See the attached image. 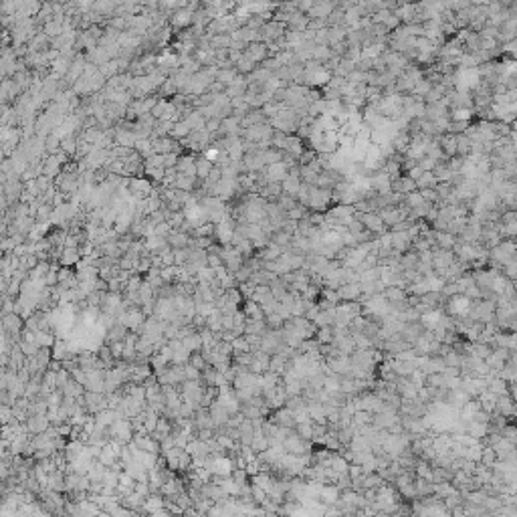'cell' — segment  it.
Here are the masks:
<instances>
[{"mask_svg": "<svg viewBox=\"0 0 517 517\" xmlns=\"http://www.w3.org/2000/svg\"><path fill=\"white\" fill-rule=\"evenodd\" d=\"M333 11H335V5L331 3V0H315L313 7L307 13V17L309 19H327Z\"/></svg>", "mask_w": 517, "mask_h": 517, "instance_id": "9c48e42d", "label": "cell"}, {"mask_svg": "<svg viewBox=\"0 0 517 517\" xmlns=\"http://www.w3.org/2000/svg\"><path fill=\"white\" fill-rule=\"evenodd\" d=\"M267 182H283L289 174V166L285 162H275V164H269L265 170H263Z\"/></svg>", "mask_w": 517, "mask_h": 517, "instance_id": "52a82bcc", "label": "cell"}, {"mask_svg": "<svg viewBox=\"0 0 517 517\" xmlns=\"http://www.w3.org/2000/svg\"><path fill=\"white\" fill-rule=\"evenodd\" d=\"M416 186H418V190H424V188H437L439 186V180H437V176H435V172L430 170V172H422V176L420 178H416Z\"/></svg>", "mask_w": 517, "mask_h": 517, "instance_id": "d4e9b609", "label": "cell"}, {"mask_svg": "<svg viewBox=\"0 0 517 517\" xmlns=\"http://www.w3.org/2000/svg\"><path fill=\"white\" fill-rule=\"evenodd\" d=\"M301 178H285L281 184H283V194H289V196H295L297 198V192H299V188H301Z\"/></svg>", "mask_w": 517, "mask_h": 517, "instance_id": "f1b7e54d", "label": "cell"}, {"mask_svg": "<svg viewBox=\"0 0 517 517\" xmlns=\"http://www.w3.org/2000/svg\"><path fill=\"white\" fill-rule=\"evenodd\" d=\"M475 115V109H451V119H461V121H471Z\"/></svg>", "mask_w": 517, "mask_h": 517, "instance_id": "60d3db41", "label": "cell"}, {"mask_svg": "<svg viewBox=\"0 0 517 517\" xmlns=\"http://www.w3.org/2000/svg\"><path fill=\"white\" fill-rule=\"evenodd\" d=\"M491 0H471V5H475V7H483V5H489Z\"/></svg>", "mask_w": 517, "mask_h": 517, "instance_id": "816d5d0a", "label": "cell"}, {"mask_svg": "<svg viewBox=\"0 0 517 517\" xmlns=\"http://www.w3.org/2000/svg\"><path fill=\"white\" fill-rule=\"evenodd\" d=\"M382 293H384V297L390 301V303H400V301H406V299H408V291L402 289V287H396V285L386 287Z\"/></svg>", "mask_w": 517, "mask_h": 517, "instance_id": "e0dca14e", "label": "cell"}, {"mask_svg": "<svg viewBox=\"0 0 517 517\" xmlns=\"http://www.w3.org/2000/svg\"><path fill=\"white\" fill-rule=\"evenodd\" d=\"M509 394L513 396V400H517V380H515V382H509Z\"/></svg>", "mask_w": 517, "mask_h": 517, "instance_id": "f907efd6", "label": "cell"}, {"mask_svg": "<svg viewBox=\"0 0 517 517\" xmlns=\"http://www.w3.org/2000/svg\"><path fill=\"white\" fill-rule=\"evenodd\" d=\"M238 75V71H236V67H222V69H218V73H216V81H220V83H224L226 87L234 81V77Z\"/></svg>", "mask_w": 517, "mask_h": 517, "instance_id": "83f0119b", "label": "cell"}, {"mask_svg": "<svg viewBox=\"0 0 517 517\" xmlns=\"http://www.w3.org/2000/svg\"><path fill=\"white\" fill-rule=\"evenodd\" d=\"M329 204H333V190H331V188L313 186V188H311V194H309V210L323 212V210L329 208Z\"/></svg>", "mask_w": 517, "mask_h": 517, "instance_id": "6da1fadb", "label": "cell"}, {"mask_svg": "<svg viewBox=\"0 0 517 517\" xmlns=\"http://www.w3.org/2000/svg\"><path fill=\"white\" fill-rule=\"evenodd\" d=\"M509 125H511V132H517V117H515V119H513Z\"/></svg>", "mask_w": 517, "mask_h": 517, "instance_id": "f5cc1de1", "label": "cell"}, {"mask_svg": "<svg viewBox=\"0 0 517 517\" xmlns=\"http://www.w3.org/2000/svg\"><path fill=\"white\" fill-rule=\"evenodd\" d=\"M315 45H327V29H321L315 33Z\"/></svg>", "mask_w": 517, "mask_h": 517, "instance_id": "681fc988", "label": "cell"}, {"mask_svg": "<svg viewBox=\"0 0 517 517\" xmlns=\"http://www.w3.org/2000/svg\"><path fill=\"white\" fill-rule=\"evenodd\" d=\"M285 33H287V25H285V23L269 21V23H265V27L261 29V39H263V43H271V41H277V39L285 37Z\"/></svg>", "mask_w": 517, "mask_h": 517, "instance_id": "8992f818", "label": "cell"}, {"mask_svg": "<svg viewBox=\"0 0 517 517\" xmlns=\"http://www.w3.org/2000/svg\"><path fill=\"white\" fill-rule=\"evenodd\" d=\"M348 31H350V27H327V45L333 47V45L346 41Z\"/></svg>", "mask_w": 517, "mask_h": 517, "instance_id": "ac0fdd59", "label": "cell"}, {"mask_svg": "<svg viewBox=\"0 0 517 517\" xmlns=\"http://www.w3.org/2000/svg\"><path fill=\"white\" fill-rule=\"evenodd\" d=\"M295 430L305 439V441H313V420H307V422H297Z\"/></svg>", "mask_w": 517, "mask_h": 517, "instance_id": "f35d334b", "label": "cell"}, {"mask_svg": "<svg viewBox=\"0 0 517 517\" xmlns=\"http://www.w3.org/2000/svg\"><path fill=\"white\" fill-rule=\"evenodd\" d=\"M258 192H261V196L267 198L269 202H275V200L283 194V184H281V182H267Z\"/></svg>", "mask_w": 517, "mask_h": 517, "instance_id": "9a60e30c", "label": "cell"}, {"mask_svg": "<svg viewBox=\"0 0 517 517\" xmlns=\"http://www.w3.org/2000/svg\"><path fill=\"white\" fill-rule=\"evenodd\" d=\"M71 378H69V370L63 366L61 370H57V388H63L67 382H69Z\"/></svg>", "mask_w": 517, "mask_h": 517, "instance_id": "7dc6e473", "label": "cell"}, {"mask_svg": "<svg viewBox=\"0 0 517 517\" xmlns=\"http://www.w3.org/2000/svg\"><path fill=\"white\" fill-rule=\"evenodd\" d=\"M337 295L341 301H360L362 299V287L360 283H343L337 289Z\"/></svg>", "mask_w": 517, "mask_h": 517, "instance_id": "7c38bea8", "label": "cell"}, {"mask_svg": "<svg viewBox=\"0 0 517 517\" xmlns=\"http://www.w3.org/2000/svg\"><path fill=\"white\" fill-rule=\"evenodd\" d=\"M309 29V17L305 15V13H295L293 17H291V21L287 23V31H299V33H303V31H307Z\"/></svg>", "mask_w": 517, "mask_h": 517, "instance_id": "2e32d148", "label": "cell"}, {"mask_svg": "<svg viewBox=\"0 0 517 517\" xmlns=\"http://www.w3.org/2000/svg\"><path fill=\"white\" fill-rule=\"evenodd\" d=\"M232 45V37L228 33H218L210 37V47L212 49H230Z\"/></svg>", "mask_w": 517, "mask_h": 517, "instance_id": "cb8c5ba5", "label": "cell"}, {"mask_svg": "<svg viewBox=\"0 0 517 517\" xmlns=\"http://www.w3.org/2000/svg\"><path fill=\"white\" fill-rule=\"evenodd\" d=\"M469 123H471V121L451 119V123H449V129H447V132H449V134H455V136H459V134H465V132H467V127H469Z\"/></svg>", "mask_w": 517, "mask_h": 517, "instance_id": "ab89813d", "label": "cell"}, {"mask_svg": "<svg viewBox=\"0 0 517 517\" xmlns=\"http://www.w3.org/2000/svg\"><path fill=\"white\" fill-rule=\"evenodd\" d=\"M513 240H515V244H517V236H515V238H513Z\"/></svg>", "mask_w": 517, "mask_h": 517, "instance_id": "9f6ffc18", "label": "cell"}, {"mask_svg": "<svg viewBox=\"0 0 517 517\" xmlns=\"http://www.w3.org/2000/svg\"><path fill=\"white\" fill-rule=\"evenodd\" d=\"M212 168H214V162H212V160H208L204 154L198 156V160H196V174H198L200 180H206L208 174L212 172Z\"/></svg>", "mask_w": 517, "mask_h": 517, "instance_id": "7402d4cb", "label": "cell"}, {"mask_svg": "<svg viewBox=\"0 0 517 517\" xmlns=\"http://www.w3.org/2000/svg\"><path fill=\"white\" fill-rule=\"evenodd\" d=\"M471 154H473V142H471V138L465 136V134H459V136H457V156L469 158Z\"/></svg>", "mask_w": 517, "mask_h": 517, "instance_id": "ffe728a7", "label": "cell"}, {"mask_svg": "<svg viewBox=\"0 0 517 517\" xmlns=\"http://www.w3.org/2000/svg\"><path fill=\"white\" fill-rule=\"evenodd\" d=\"M402 5H406V3H418V0H400Z\"/></svg>", "mask_w": 517, "mask_h": 517, "instance_id": "db71d44e", "label": "cell"}, {"mask_svg": "<svg viewBox=\"0 0 517 517\" xmlns=\"http://www.w3.org/2000/svg\"><path fill=\"white\" fill-rule=\"evenodd\" d=\"M495 412H499L505 418H517V400H513V396L507 394H499L495 398Z\"/></svg>", "mask_w": 517, "mask_h": 517, "instance_id": "5b68a950", "label": "cell"}, {"mask_svg": "<svg viewBox=\"0 0 517 517\" xmlns=\"http://www.w3.org/2000/svg\"><path fill=\"white\" fill-rule=\"evenodd\" d=\"M309 29H311V31L327 29V19H309Z\"/></svg>", "mask_w": 517, "mask_h": 517, "instance_id": "c3c4849f", "label": "cell"}, {"mask_svg": "<svg viewBox=\"0 0 517 517\" xmlns=\"http://www.w3.org/2000/svg\"><path fill=\"white\" fill-rule=\"evenodd\" d=\"M21 327H23V319L19 317V313L15 311L13 315H5V329L7 331H11V333H19L21 331Z\"/></svg>", "mask_w": 517, "mask_h": 517, "instance_id": "f546056e", "label": "cell"}, {"mask_svg": "<svg viewBox=\"0 0 517 517\" xmlns=\"http://www.w3.org/2000/svg\"><path fill=\"white\" fill-rule=\"evenodd\" d=\"M174 188L178 190H186V192H192L196 188V178H190V176H184V174H178L176 182H174Z\"/></svg>", "mask_w": 517, "mask_h": 517, "instance_id": "836d02e7", "label": "cell"}, {"mask_svg": "<svg viewBox=\"0 0 517 517\" xmlns=\"http://www.w3.org/2000/svg\"><path fill=\"white\" fill-rule=\"evenodd\" d=\"M256 65H261L265 59H269L271 57V51H269V47H267V43H263V41H258V43H250L248 47H246V51H244Z\"/></svg>", "mask_w": 517, "mask_h": 517, "instance_id": "ba28073f", "label": "cell"}, {"mask_svg": "<svg viewBox=\"0 0 517 517\" xmlns=\"http://www.w3.org/2000/svg\"><path fill=\"white\" fill-rule=\"evenodd\" d=\"M372 422H374V414L368 412V410H356L354 416H352V424H354L356 428L366 426V424H372Z\"/></svg>", "mask_w": 517, "mask_h": 517, "instance_id": "4316f807", "label": "cell"}, {"mask_svg": "<svg viewBox=\"0 0 517 517\" xmlns=\"http://www.w3.org/2000/svg\"><path fill=\"white\" fill-rule=\"evenodd\" d=\"M378 214L382 216V220H384V224H386L388 228L394 226L396 222H400V220H404V218H406L398 206H386V208L378 210Z\"/></svg>", "mask_w": 517, "mask_h": 517, "instance_id": "8fae6325", "label": "cell"}, {"mask_svg": "<svg viewBox=\"0 0 517 517\" xmlns=\"http://www.w3.org/2000/svg\"><path fill=\"white\" fill-rule=\"evenodd\" d=\"M501 273L509 279V281H515L517 279V258L515 261H511V263H507V265H503L501 267Z\"/></svg>", "mask_w": 517, "mask_h": 517, "instance_id": "7bdbcfd3", "label": "cell"}, {"mask_svg": "<svg viewBox=\"0 0 517 517\" xmlns=\"http://www.w3.org/2000/svg\"><path fill=\"white\" fill-rule=\"evenodd\" d=\"M333 57V51H331V47H327V45H317L315 49H313V61H319L321 65L325 63V61H329Z\"/></svg>", "mask_w": 517, "mask_h": 517, "instance_id": "d6a6232c", "label": "cell"}, {"mask_svg": "<svg viewBox=\"0 0 517 517\" xmlns=\"http://www.w3.org/2000/svg\"><path fill=\"white\" fill-rule=\"evenodd\" d=\"M166 501L160 497V495H150V499H148V503L144 505V509L146 511H152V513H156V507H162Z\"/></svg>", "mask_w": 517, "mask_h": 517, "instance_id": "f6af8a7d", "label": "cell"}, {"mask_svg": "<svg viewBox=\"0 0 517 517\" xmlns=\"http://www.w3.org/2000/svg\"><path fill=\"white\" fill-rule=\"evenodd\" d=\"M433 85H435V83H433L430 79L422 77V79H420V81L414 85V91H412V95H416L418 99H424V97H426V93L433 89Z\"/></svg>", "mask_w": 517, "mask_h": 517, "instance_id": "e575fe53", "label": "cell"}, {"mask_svg": "<svg viewBox=\"0 0 517 517\" xmlns=\"http://www.w3.org/2000/svg\"><path fill=\"white\" fill-rule=\"evenodd\" d=\"M327 27H348V25H346V11L335 9V11L327 17Z\"/></svg>", "mask_w": 517, "mask_h": 517, "instance_id": "8d00e7d4", "label": "cell"}, {"mask_svg": "<svg viewBox=\"0 0 517 517\" xmlns=\"http://www.w3.org/2000/svg\"><path fill=\"white\" fill-rule=\"evenodd\" d=\"M176 170H178V174H184V176H190V178H198L194 156H180Z\"/></svg>", "mask_w": 517, "mask_h": 517, "instance_id": "4fadbf2b", "label": "cell"}, {"mask_svg": "<svg viewBox=\"0 0 517 517\" xmlns=\"http://www.w3.org/2000/svg\"><path fill=\"white\" fill-rule=\"evenodd\" d=\"M437 164H439V162H437V160H433L430 156H424V158H420V160H418V166H420L424 172L435 170V166H437Z\"/></svg>", "mask_w": 517, "mask_h": 517, "instance_id": "bcb514c9", "label": "cell"}, {"mask_svg": "<svg viewBox=\"0 0 517 517\" xmlns=\"http://www.w3.org/2000/svg\"><path fill=\"white\" fill-rule=\"evenodd\" d=\"M194 13L196 11H192L190 7H184V9H178V11H174L172 15H170V27L176 31H182V29H188V27H192L194 25Z\"/></svg>", "mask_w": 517, "mask_h": 517, "instance_id": "3957f363", "label": "cell"}, {"mask_svg": "<svg viewBox=\"0 0 517 517\" xmlns=\"http://www.w3.org/2000/svg\"><path fill=\"white\" fill-rule=\"evenodd\" d=\"M463 358H465V354H463V352H459L457 348H451L447 354H443L445 364H447V366H455V368H461Z\"/></svg>", "mask_w": 517, "mask_h": 517, "instance_id": "484cf974", "label": "cell"}, {"mask_svg": "<svg viewBox=\"0 0 517 517\" xmlns=\"http://www.w3.org/2000/svg\"><path fill=\"white\" fill-rule=\"evenodd\" d=\"M254 67H256V63H254L246 53H242V57L236 61V71H238V73H242V75L252 73V71H254Z\"/></svg>", "mask_w": 517, "mask_h": 517, "instance_id": "1f68e13d", "label": "cell"}, {"mask_svg": "<svg viewBox=\"0 0 517 517\" xmlns=\"http://www.w3.org/2000/svg\"><path fill=\"white\" fill-rule=\"evenodd\" d=\"M513 287H515V291H517V279H515V281H513Z\"/></svg>", "mask_w": 517, "mask_h": 517, "instance_id": "11a10c76", "label": "cell"}, {"mask_svg": "<svg viewBox=\"0 0 517 517\" xmlns=\"http://www.w3.org/2000/svg\"><path fill=\"white\" fill-rule=\"evenodd\" d=\"M354 69H356V63H354V61H350V59H346V57H341V59H339V63H337V67H335V73H333V75L348 77Z\"/></svg>", "mask_w": 517, "mask_h": 517, "instance_id": "d590c367", "label": "cell"}, {"mask_svg": "<svg viewBox=\"0 0 517 517\" xmlns=\"http://www.w3.org/2000/svg\"><path fill=\"white\" fill-rule=\"evenodd\" d=\"M435 240H437V246L441 248H455L457 244V236L445 230H435Z\"/></svg>", "mask_w": 517, "mask_h": 517, "instance_id": "603a6c76", "label": "cell"}, {"mask_svg": "<svg viewBox=\"0 0 517 517\" xmlns=\"http://www.w3.org/2000/svg\"><path fill=\"white\" fill-rule=\"evenodd\" d=\"M422 192V196H424V200L426 202H430V204H441V196H439V192H437V188H424V190H420Z\"/></svg>", "mask_w": 517, "mask_h": 517, "instance_id": "ee69618b", "label": "cell"}, {"mask_svg": "<svg viewBox=\"0 0 517 517\" xmlns=\"http://www.w3.org/2000/svg\"><path fill=\"white\" fill-rule=\"evenodd\" d=\"M356 218H360L362 224H364L368 230H372L374 234H378V236L390 230V228L384 224V220H382V216H380L378 212H356Z\"/></svg>", "mask_w": 517, "mask_h": 517, "instance_id": "7a4b0ae2", "label": "cell"}, {"mask_svg": "<svg viewBox=\"0 0 517 517\" xmlns=\"http://www.w3.org/2000/svg\"><path fill=\"white\" fill-rule=\"evenodd\" d=\"M190 132H192V127L184 121V119H180V121H176V125H174V129H172V138H176V140H184V138H188L190 136Z\"/></svg>", "mask_w": 517, "mask_h": 517, "instance_id": "4dcf8cb0", "label": "cell"}, {"mask_svg": "<svg viewBox=\"0 0 517 517\" xmlns=\"http://www.w3.org/2000/svg\"><path fill=\"white\" fill-rule=\"evenodd\" d=\"M481 463L487 467H493L497 463V453L493 447H483V455H481Z\"/></svg>", "mask_w": 517, "mask_h": 517, "instance_id": "b9f144b4", "label": "cell"}, {"mask_svg": "<svg viewBox=\"0 0 517 517\" xmlns=\"http://www.w3.org/2000/svg\"><path fill=\"white\" fill-rule=\"evenodd\" d=\"M455 261H457V254H455L453 248H441V246L433 248V267H435V271H443V269L451 267Z\"/></svg>", "mask_w": 517, "mask_h": 517, "instance_id": "277c9868", "label": "cell"}, {"mask_svg": "<svg viewBox=\"0 0 517 517\" xmlns=\"http://www.w3.org/2000/svg\"><path fill=\"white\" fill-rule=\"evenodd\" d=\"M439 144H441V148H443V154L447 156V158H453V156H457V136L455 134H443V136H439Z\"/></svg>", "mask_w": 517, "mask_h": 517, "instance_id": "5bb4252c", "label": "cell"}, {"mask_svg": "<svg viewBox=\"0 0 517 517\" xmlns=\"http://www.w3.org/2000/svg\"><path fill=\"white\" fill-rule=\"evenodd\" d=\"M81 258V248L79 246H65V250L61 252V265H75Z\"/></svg>", "mask_w": 517, "mask_h": 517, "instance_id": "d6986e66", "label": "cell"}, {"mask_svg": "<svg viewBox=\"0 0 517 517\" xmlns=\"http://www.w3.org/2000/svg\"><path fill=\"white\" fill-rule=\"evenodd\" d=\"M392 232V230H390ZM412 234L410 230H398V232H392V248H396L398 252H406L412 248Z\"/></svg>", "mask_w": 517, "mask_h": 517, "instance_id": "30bf717a", "label": "cell"}, {"mask_svg": "<svg viewBox=\"0 0 517 517\" xmlns=\"http://www.w3.org/2000/svg\"><path fill=\"white\" fill-rule=\"evenodd\" d=\"M435 176H437V180L439 182H451L453 180V176H455V172L451 170V166H449V162L447 160H441L437 166H435Z\"/></svg>", "mask_w": 517, "mask_h": 517, "instance_id": "44dd1931", "label": "cell"}, {"mask_svg": "<svg viewBox=\"0 0 517 517\" xmlns=\"http://www.w3.org/2000/svg\"><path fill=\"white\" fill-rule=\"evenodd\" d=\"M182 341H184V346H186L190 352L200 350V348H202V333H200V331H198V333H188Z\"/></svg>", "mask_w": 517, "mask_h": 517, "instance_id": "74e56055", "label": "cell"}]
</instances>
